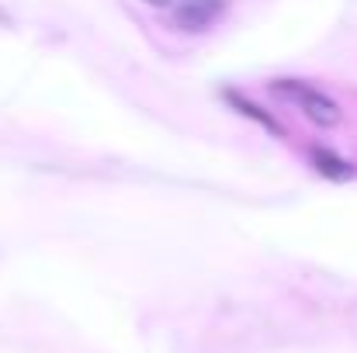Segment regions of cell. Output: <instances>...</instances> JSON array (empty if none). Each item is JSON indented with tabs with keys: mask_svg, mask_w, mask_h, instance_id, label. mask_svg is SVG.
Segmentation results:
<instances>
[{
	"mask_svg": "<svg viewBox=\"0 0 357 353\" xmlns=\"http://www.w3.org/2000/svg\"><path fill=\"white\" fill-rule=\"evenodd\" d=\"M142 3H146V7H160V10H170V3H174V0H142Z\"/></svg>",
	"mask_w": 357,
	"mask_h": 353,
	"instance_id": "5",
	"label": "cell"
},
{
	"mask_svg": "<svg viewBox=\"0 0 357 353\" xmlns=\"http://www.w3.org/2000/svg\"><path fill=\"white\" fill-rule=\"evenodd\" d=\"M309 159H312V166H316L326 180H351V177H354V163L344 159V156H337V152L326 149V146H312V149H309Z\"/></svg>",
	"mask_w": 357,
	"mask_h": 353,
	"instance_id": "3",
	"label": "cell"
},
{
	"mask_svg": "<svg viewBox=\"0 0 357 353\" xmlns=\"http://www.w3.org/2000/svg\"><path fill=\"white\" fill-rule=\"evenodd\" d=\"M271 94L281 97L284 104H295L302 115L319 128H337L344 121V111L333 97H326L323 91H316L305 80H271Z\"/></svg>",
	"mask_w": 357,
	"mask_h": 353,
	"instance_id": "1",
	"label": "cell"
},
{
	"mask_svg": "<svg viewBox=\"0 0 357 353\" xmlns=\"http://www.w3.org/2000/svg\"><path fill=\"white\" fill-rule=\"evenodd\" d=\"M226 101H229V104H233V108H236L239 115L253 118V121H257V125H264V128H267V132H274V135H278V139H281V135H284V128H281V125H278V121H274V118L267 115V111H260V108H257V104H250V101H246V97H243V94H233V91H229V94H226Z\"/></svg>",
	"mask_w": 357,
	"mask_h": 353,
	"instance_id": "4",
	"label": "cell"
},
{
	"mask_svg": "<svg viewBox=\"0 0 357 353\" xmlns=\"http://www.w3.org/2000/svg\"><path fill=\"white\" fill-rule=\"evenodd\" d=\"M226 7H229V0H177V3H170V17L181 31L198 35V31L212 28Z\"/></svg>",
	"mask_w": 357,
	"mask_h": 353,
	"instance_id": "2",
	"label": "cell"
}]
</instances>
